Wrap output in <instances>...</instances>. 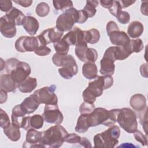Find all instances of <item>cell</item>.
Listing matches in <instances>:
<instances>
[{
    "label": "cell",
    "instance_id": "cell-1",
    "mask_svg": "<svg viewBox=\"0 0 148 148\" xmlns=\"http://www.w3.org/2000/svg\"><path fill=\"white\" fill-rule=\"evenodd\" d=\"M93 80L89 82L88 87L82 93L83 100L90 103H94L97 98L102 94L103 90L110 88L113 84L112 75L97 76Z\"/></svg>",
    "mask_w": 148,
    "mask_h": 148
},
{
    "label": "cell",
    "instance_id": "cell-2",
    "mask_svg": "<svg viewBox=\"0 0 148 148\" xmlns=\"http://www.w3.org/2000/svg\"><path fill=\"white\" fill-rule=\"evenodd\" d=\"M120 109H113L110 110L103 108H97L87 115L88 123L91 127H95L102 124L110 127L117 122V116Z\"/></svg>",
    "mask_w": 148,
    "mask_h": 148
},
{
    "label": "cell",
    "instance_id": "cell-3",
    "mask_svg": "<svg viewBox=\"0 0 148 148\" xmlns=\"http://www.w3.org/2000/svg\"><path fill=\"white\" fill-rule=\"evenodd\" d=\"M68 134L65 128L61 125L52 126L43 131L40 145L43 147H60L64 142V138Z\"/></svg>",
    "mask_w": 148,
    "mask_h": 148
},
{
    "label": "cell",
    "instance_id": "cell-4",
    "mask_svg": "<svg viewBox=\"0 0 148 148\" xmlns=\"http://www.w3.org/2000/svg\"><path fill=\"white\" fill-rule=\"evenodd\" d=\"M120 129L117 125L110 126L107 130L94 136V147L113 148L119 143Z\"/></svg>",
    "mask_w": 148,
    "mask_h": 148
},
{
    "label": "cell",
    "instance_id": "cell-5",
    "mask_svg": "<svg viewBox=\"0 0 148 148\" xmlns=\"http://www.w3.org/2000/svg\"><path fill=\"white\" fill-rule=\"evenodd\" d=\"M117 122L127 132L133 134L138 129L136 113L131 109H120L117 116Z\"/></svg>",
    "mask_w": 148,
    "mask_h": 148
},
{
    "label": "cell",
    "instance_id": "cell-6",
    "mask_svg": "<svg viewBox=\"0 0 148 148\" xmlns=\"http://www.w3.org/2000/svg\"><path fill=\"white\" fill-rule=\"evenodd\" d=\"M79 12L72 7L65 10L56 20V28L61 32L69 31L76 23L78 22Z\"/></svg>",
    "mask_w": 148,
    "mask_h": 148
},
{
    "label": "cell",
    "instance_id": "cell-7",
    "mask_svg": "<svg viewBox=\"0 0 148 148\" xmlns=\"http://www.w3.org/2000/svg\"><path fill=\"white\" fill-rule=\"evenodd\" d=\"M56 86L52 84L38 89L33 93L38 102L45 105H57L58 98L55 94Z\"/></svg>",
    "mask_w": 148,
    "mask_h": 148
},
{
    "label": "cell",
    "instance_id": "cell-8",
    "mask_svg": "<svg viewBox=\"0 0 148 148\" xmlns=\"http://www.w3.org/2000/svg\"><path fill=\"white\" fill-rule=\"evenodd\" d=\"M39 45V42L37 37L21 36L16 40L14 47L18 52L25 53L35 51Z\"/></svg>",
    "mask_w": 148,
    "mask_h": 148
},
{
    "label": "cell",
    "instance_id": "cell-9",
    "mask_svg": "<svg viewBox=\"0 0 148 148\" xmlns=\"http://www.w3.org/2000/svg\"><path fill=\"white\" fill-rule=\"evenodd\" d=\"M42 116L46 123L51 124H60L64 120L63 114L58 105H46Z\"/></svg>",
    "mask_w": 148,
    "mask_h": 148
},
{
    "label": "cell",
    "instance_id": "cell-10",
    "mask_svg": "<svg viewBox=\"0 0 148 148\" xmlns=\"http://www.w3.org/2000/svg\"><path fill=\"white\" fill-rule=\"evenodd\" d=\"M132 54L130 45L127 46H111L108 47L105 51L103 56L110 58L116 61V60H124L127 58Z\"/></svg>",
    "mask_w": 148,
    "mask_h": 148
},
{
    "label": "cell",
    "instance_id": "cell-11",
    "mask_svg": "<svg viewBox=\"0 0 148 148\" xmlns=\"http://www.w3.org/2000/svg\"><path fill=\"white\" fill-rule=\"evenodd\" d=\"M63 35V32L60 31L56 27L50 28L42 31L36 37L39 44L47 45L51 43H56L60 40Z\"/></svg>",
    "mask_w": 148,
    "mask_h": 148
},
{
    "label": "cell",
    "instance_id": "cell-12",
    "mask_svg": "<svg viewBox=\"0 0 148 148\" xmlns=\"http://www.w3.org/2000/svg\"><path fill=\"white\" fill-rule=\"evenodd\" d=\"M31 72L29 65L25 62L20 61L10 74L15 83L19 84L29 77Z\"/></svg>",
    "mask_w": 148,
    "mask_h": 148
},
{
    "label": "cell",
    "instance_id": "cell-13",
    "mask_svg": "<svg viewBox=\"0 0 148 148\" xmlns=\"http://www.w3.org/2000/svg\"><path fill=\"white\" fill-rule=\"evenodd\" d=\"M52 61L57 66L64 68L78 69L76 62L72 55L55 53L52 57Z\"/></svg>",
    "mask_w": 148,
    "mask_h": 148
},
{
    "label": "cell",
    "instance_id": "cell-14",
    "mask_svg": "<svg viewBox=\"0 0 148 148\" xmlns=\"http://www.w3.org/2000/svg\"><path fill=\"white\" fill-rule=\"evenodd\" d=\"M62 39L69 46H76L80 43H86L84 40V31H82L77 27H74L62 37Z\"/></svg>",
    "mask_w": 148,
    "mask_h": 148
},
{
    "label": "cell",
    "instance_id": "cell-15",
    "mask_svg": "<svg viewBox=\"0 0 148 148\" xmlns=\"http://www.w3.org/2000/svg\"><path fill=\"white\" fill-rule=\"evenodd\" d=\"M43 132L38 131L36 129H29L26 134V139L23 145V147H42L40 140L42 138Z\"/></svg>",
    "mask_w": 148,
    "mask_h": 148
},
{
    "label": "cell",
    "instance_id": "cell-16",
    "mask_svg": "<svg viewBox=\"0 0 148 148\" xmlns=\"http://www.w3.org/2000/svg\"><path fill=\"white\" fill-rule=\"evenodd\" d=\"M110 42L116 46H127L130 43V38L124 31H115L112 32L109 35Z\"/></svg>",
    "mask_w": 148,
    "mask_h": 148
},
{
    "label": "cell",
    "instance_id": "cell-17",
    "mask_svg": "<svg viewBox=\"0 0 148 148\" xmlns=\"http://www.w3.org/2000/svg\"><path fill=\"white\" fill-rule=\"evenodd\" d=\"M0 31L4 37L12 38L16 35L17 31L16 25L3 16L0 18Z\"/></svg>",
    "mask_w": 148,
    "mask_h": 148
},
{
    "label": "cell",
    "instance_id": "cell-18",
    "mask_svg": "<svg viewBox=\"0 0 148 148\" xmlns=\"http://www.w3.org/2000/svg\"><path fill=\"white\" fill-rule=\"evenodd\" d=\"M20 105L23 111L26 114H29L34 113L38 108L40 103L32 94L25 98Z\"/></svg>",
    "mask_w": 148,
    "mask_h": 148
},
{
    "label": "cell",
    "instance_id": "cell-19",
    "mask_svg": "<svg viewBox=\"0 0 148 148\" xmlns=\"http://www.w3.org/2000/svg\"><path fill=\"white\" fill-rule=\"evenodd\" d=\"M5 16L8 20L13 23L16 26L23 25L26 17L21 10L15 7H13L9 12L6 13Z\"/></svg>",
    "mask_w": 148,
    "mask_h": 148
},
{
    "label": "cell",
    "instance_id": "cell-20",
    "mask_svg": "<svg viewBox=\"0 0 148 148\" xmlns=\"http://www.w3.org/2000/svg\"><path fill=\"white\" fill-rule=\"evenodd\" d=\"M23 27L29 35L34 36L38 31L39 24L38 20L34 17L27 16L25 18Z\"/></svg>",
    "mask_w": 148,
    "mask_h": 148
},
{
    "label": "cell",
    "instance_id": "cell-21",
    "mask_svg": "<svg viewBox=\"0 0 148 148\" xmlns=\"http://www.w3.org/2000/svg\"><path fill=\"white\" fill-rule=\"evenodd\" d=\"M16 83L13 80L10 74H2L0 76L1 89L8 92H14L16 89Z\"/></svg>",
    "mask_w": 148,
    "mask_h": 148
},
{
    "label": "cell",
    "instance_id": "cell-22",
    "mask_svg": "<svg viewBox=\"0 0 148 148\" xmlns=\"http://www.w3.org/2000/svg\"><path fill=\"white\" fill-rule=\"evenodd\" d=\"M131 106L137 112L143 110L146 106V99L145 97L141 94H136L132 95L130 100Z\"/></svg>",
    "mask_w": 148,
    "mask_h": 148
},
{
    "label": "cell",
    "instance_id": "cell-23",
    "mask_svg": "<svg viewBox=\"0 0 148 148\" xmlns=\"http://www.w3.org/2000/svg\"><path fill=\"white\" fill-rule=\"evenodd\" d=\"M114 61L109 58L103 57L100 61V73L103 75H112L115 69Z\"/></svg>",
    "mask_w": 148,
    "mask_h": 148
},
{
    "label": "cell",
    "instance_id": "cell-24",
    "mask_svg": "<svg viewBox=\"0 0 148 148\" xmlns=\"http://www.w3.org/2000/svg\"><path fill=\"white\" fill-rule=\"evenodd\" d=\"M3 131L5 135L13 142H17L20 139V127L13 123L3 128Z\"/></svg>",
    "mask_w": 148,
    "mask_h": 148
},
{
    "label": "cell",
    "instance_id": "cell-25",
    "mask_svg": "<svg viewBox=\"0 0 148 148\" xmlns=\"http://www.w3.org/2000/svg\"><path fill=\"white\" fill-rule=\"evenodd\" d=\"M37 85L38 83L36 78L28 77L23 82L18 84L17 88L18 90L23 93H28L34 90Z\"/></svg>",
    "mask_w": 148,
    "mask_h": 148
},
{
    "label": "cell",
    "instance_id": "cell-26",
    "mask_svg": "<svg viewBox=\"0 0 148 148\" xmlns=\"http://www.w3.org/2000/svg\"><path fill=\"white\" fill-rule=\"evenodd\" d=\"M144 27L142 23L139 21H134L129 24L127 29V34L129 37L135 39L141 36Z\"/></svg>",
    "mask_w": 148,
    "mask_h": 148
},
{
    "label": "cell",
    "instance_id": "cell-27",
    "mask_svg": "<svg viewBox=\"0 0 148 148\" xmlns=\"http://www.w3.org/2000/svg\"><path fill=\"white\" fill-rule=\"evenodd\" d=\"M98 69L95 63L86 62L82 66V74L84 77L93 80L98 76Z\"/></svg>",
    "mask_w": 148,
    "mask_h": 148
},
{
    "label": "cell",
    "instance_id": "cell-28",
    "mask_svg": "<svg viewBox=\"0 0 148 148\" xmlns=\"http://www.w3.org/2000/svg\"><path fill=\"white\" fill-rule=\"evenodd\" d=\"M25 114H26L21 109L20 105H16L12 109L11 115L12 123L21 128L23 119L25 116Z\"/></svg>",
    "mask_w": 148,
    "mask_h": 148
},
{
    "label": "cell",
    "instance_id": "cell-29",
    "mask_svg": "<svg viewBox=\"0 0 148 148\" xmlns=\"http://www.w3.org/2000/svg\"><path fill=\"white\" fill-rule=\"evenodd\" d=\"M88 114H80V116L77 119L76 125L75 127V131L79 133L86 132L90 126L88 123L87 120Z\"/></svg>",
    "mask_w": 148,
    "mask_h": 148
},
{
    "label": "cell",
    "instance_id": "cell-30",
    "mask_svg": "<svg viewBox=\"0 0 148 148\" xmlns=\"http://www.w3.org/2000/svg\"><path fill=\"white\" fill-rule=\"evenodd\" d=\"M84 39L87 43L95 44L100 39V33L95 28H92L88 31H84Z\"/></svg>",
    "mask_w": 148,
    "mask_h": 148
},
{
    "label": "cell",
    "instance_id": "cell-31",
    "mask_svg": "<svg viewBox=\"0 0 148 148\" xmlns=\"http://www.w3.org/2000/svg\"><path fill=\"white\" fill-rule=\"evenodd\" d=\"M99 2L98 1H87L86 4L83 10L86 13L88 18L92 17L95 16L97 9L96 7L98 6Z\"/></svg>",
    "mask_w": 148,
    "mask_h": 148
},
{
    "label": "cell",
    "instance_id": "cell-32",
    "mask_svg": "<svg viewBox=\"0 0 148 148\" xmlns=\"http://www.w3.org/2000/svg\"><path fill=\"white\" fill-rule=\"evenodd\" d=\"M44 119L42 116L40 114H34L30 117L29 119V127L30 128L40 129L43 127Z\"/></svg>",
    "mask_w": 148,
    "mask_h": 148
},
{
    "label": "cell",
    "instance_id": "cell-33",
    "mask_svg": "<svg viewBox=\"0 0 148 148\" xmlns=\"http://www.w3.org/2000/svg\"><path fill=\"white\" fill-rule=\"evenodd\" d=\"M53 46L56 53H57L67 54L69 50V46L62 38L58 42L54 43Z\"/></svg>",
    "mask_w": 148,
    "mask_h": 148
},
{
    "label": "cell",
    "instance_id": "cell-34",
    "mask_svg": "<svg viewBox=\"0 0 148 148\" xmlns=\"http://www.w3.org/2000/svg\"><path fill=\"white\" fill-rule=\"evenodd\" d=\"M98 58V53L97 50L93 48H87L84 57V62H93L94 63Z\"/></svg>",
    "mask_w": 148,
    "mask_h": 148
},
{
    "label": "cell",
    "instance_id": "cell-35",
    "mask_svg": "<svg viewBox=\"0 0 148 148\" xmlns=\"http://www.w3.org/2000/svg\"><path fill=\"white\" fill-rule=\"evenodd\" d=\"M54 8L57 10H66L73 6L71 1H53Z\"/></svg>",
    "mask_w": 148,
    "mask_h": 148
},
{
    "label": "cell",
    "instance_id": "cell-36",
    "mask_svg": "<svg viewBox=\"0 0 148 148\" xmlns=\"http://www.w3.org/2000/svg\"><path fill=\"white\" fill-rule=\"evenodd\" d=\"M35 12L39 17H45L50 12V7L49 5L44 2L38 3L36 7Z\"/></svg>",
    "mask_w": 148,
    "mask_h": 148
},
{
    "label": "cell",
    "instance_id": "cell-37",
    "mask_svg": "<svg viewBox=\"0 0 148 148\" xmlns=\"http://www.w3.org/2000/svg\"><path fill=\"white\" fill-rule=\"evenodd\" d=\"M58 71L60 75L63 78L65 79H71L77 74L78 69L60 68L58 69Z\"/></svg>",
    "mask_w": 148,
    "mask_h": 148
},
{
    "label": "cell",
    "instance_id": "cell-38",
    "mask_svg": "<svg viewBox=\"0 0 148 148\" xmlns=\"http://www.w3.org/2000/svg\"><path fill=\"white\" fill-rule=\"evenodd\" d=\"M87 48V43L85 42L80 43L75 46V54L82 62H84V56Z\"/></svg>",
    "mask_w": 148,
    "mask_h": 148
},
{
    "label": "cell",
    "instance_id": "cell-39",
    "mask_svg": "<svg viewBox=\"0 0 148 148\" xmlns=\"http://www.w3.org/2000/svg\"><path fill=\"white\" fill-rule=\"evenodd\" d=\"M130 48L132 53H139L144 48L143 41L140 39H132L130 40Z\"/></svg>",
    "mask_w": 148,
    "mask_h": 148
},
{
    "label": "cell",
    "instance_id": "cell-40",
    "mask_svg": "<svg viewBox=\"0 0 148 148\" xmlns=\"http://www.w3.org/2000/svg\"><path fill=\"white\" fill-rule=\"evenodd\" d=\"M95 108L94 103L84 101L80 106L79 112L80 114H90Z\"/></svg>",
    "mask_w": 148,
    "mask_h": 148
},
{
    "label": "cell",
    "instance_id": "cell-41",
    "mask_svg": "<svg viewBox=\"0 0 148 148\" xmlns=\"http://www.w3.org/2000/svg\"><path fill=\"white\" fill-rule=\"evenodd\" d=\"M108 10L113 16L117 17L122 11V8L119 1H113L111 6Z\"/></svg>",
    "mask_w": 148,
    "mask_h": 148
},
{
    "label": "cell",
    "instance_id": "cell-42",
    "mask_svg": "<svg viewBox=\"0 0 148 148\" xmlns=\"http://www.w3.org/2000/svg\"><path fill=\"white\" fill-rule=\"evenodd\" d=\"M20 61L15 58H11L8 59L5 62V69L7 73L10 74V72L14 69L17 64Z\"/></svg>",
    "mask_w": 148,
    "mask_h": 148
},
{
    "label": "cell",
    "instance_id": "cell-43",
    "mask_svg": "<svg viewBox=\"0 0 148 148\" xmlns=\"http://www.w3.org/2000/svg\"><path fill=\"white\" fill-rule=\"evenodd\" d=\"M147 107L146 106L143 110L139 112V121L140 123L142 125L143 128L145 130L146 134H147Z\"/></svg>",
    "mask_w": 148,
    "mask_h": 148
},
{
    "label": "cell",
    "instance_id": "cell-44",
    "mask_svg": "<svg viewBox=\"0 0 148 148\" xmlns=\"http://www.w3.org/2000/svg\"><path fill=\"white\" fill-rule=\"evenodd\" d=\"M81 138L79 135L75 134H68L65 138H64V142L71 143V144H76V143H80V142L81 140Z\"/></svg>",
    "mask_w": 148,
    "mask_h": 148
},
{
    "label": "cell",
    "instance_id": "cell-45",
    "mask_svg": "<svg viewBox=\"0 0 148 148\" xmlns=\"http://www.w3.org/2000/svg\"><path fill=\"white\" fill-rule=\"evenodd\" d=\"M34 53L39 56H46L51 53V49L46 45L39 44V46L35 50Z\"/></svg>",
    "mask_w": 148,
    "mask_h": 148
},
{
    "label": "cell",
    "instance_id": "cell-46",
    "mask_svg": "<svg viewBox=\"0 0 148 148\" xmlns=\"http://www.w3.org/2000/svg\"><path fill=\"white\" fill-rule=\"evenodd\" d=\"M134 136L135 138V139L140 142L142 146H146L147 144V134L146 135H143L142 132H141L140 131L136 130L134 133Z\"/></svg>",
    "mask_w": 148,
    "mask_h": 148
},
{
    "label": "cell",
    "instance_id": "cell-47",
    "mask_svg": "<svg viewBox=\"0 0 148 148\" xmlns=\"http://www.w3.org/2000/svg\"><path fill=\"white\" fill-rule=\"evenodd\" d=\"M0 126L1 128H4L10 124L9 116L3 109H1L0 111Z\"/></svg>",
    "mask_w": 148,
    "mask_h": 148
},
{
    "label": "cell",
    "instance_id": "cell-48",
    "mask_svg": "<svg viewBox=\"0 0 148 148\" xmlns=\"http://www.w3.org/2000/svg\"><path fill=\"white\" fill-rule=\"evenodd\" d=\"M116 18H117L119 22L122 24H127L130 21V15L126 11L122 10Z\"/></svg>",
    "mask_w": 148,
    "mask_h": 148
},
{
    "label": "cell",
    "instance_id": "cell-49",
    "mask_svg": "<svg viewBox=\"0 0 148 148\" xmlns=\"http://www.w3.org/2000/svg\"><path fill=\"white\" fill-rule=\"evenodd\" d=\"M12 2L9 0L0 1V9L1 11L8 13L12 9Z\"/></svg>",
    "mask_w": 148,
    "mask_h": 148
},
{
    "label": "cell",
    "instance_id": "cell-50",
    "mask_svg": "<svg viewBox=\"0 0 148 148\" xmlns=\"http://www.w3.org/2000/svg\"><path fill=\"white\" fill-rule=\"evenodd\" d=\"M119 30V27L117 24L113 21H109L106 25V32L109 36L112 32Z\"/></svg>",
    "mask_w": 148,
    "mask_h": 148
},
{
    "label": "cell",
    "instance_id": "cell-51",
    "mask_svg": "<svg viewBox=\"0 0 148 148\" xmlns=\"http://www.w3.org/2000/svg\"><path fill=\"white\" fill-rule=\"evenodd\" d=\"M78 12H79V20H78L77 23H79V24L84 23L88 18L87 15L83 10V9L79 10H78Z\"/></svg>",
    "mask_w": 148,
    "mask_h": 148
},
{
    "label": "cell",
    "instance_id": "cell-52",
    "mask_svg": "<svg viewBox=\"0 0 148 148\" xmlns=\"http://www.w3.org/2000/svg\"><path fill=\"white\" fill-rule=\"evenodd\" d=\"M14 2L20 5V6L24 7V8H27L31 5L33 1L31 0H17V1H14Z\"/></svg>",
    "mask_w": 148,
    "mask_h": 148
},
{
    "label": "cell",
    "instance_id": "cell-53",
    "mask_svg": "<svg viewBox=\"0 0 148 148\" xmlns=\"http://www.w3.org/2000/svg\"><path fill=\"white\" fill-rule=\"evenodd\" d=\"M140 72L141 75L146 78L147 77V63L142 64L140 66Z\"/></svg>",
    "mask_w": 148,
    "mask_h": 148
},
{
    "label": "cell",
    "instance_id": "cell-54",
    "mask_svg": "<svg viewBox=\"0 0 148 148\" xmlns=\"http://www.w3.org/2000/svg\"><path fill=\"white\" fill-rule=\"evenodd\" d=\"M83 147H91V145L90 142L85 137H82L81 138V140L80 142V143Z\"/></svg>",
    "mask_w": 148,
    "mask_h": 148
},
{
    "label": "cell",
    "instance_id": "cell-55",
    "mask_svg": "<svg viewBox=\"0 0 148 148\" xmlns=\"http://www.w3.org/2000/svg\"><path fill=\"white\" fill-rule=\"evenodd\" d=\"M121 8H126L131 5H132V4H134L135 2V1H123L121 0L120 1H119Z\"/></svg>",
    "mask_w": 148,
    "mask_h": 148
},
{
    "label": "cell",
    "instance_id": "cell-56",
    "mask_svg": "<svg viewBox=\"0 0 148 148\" xmlns=\"http://www.w3.org/2000/svg\"><path fill=\"white\" fill-rule=\"evenodd\" d=\"M147 1H142V5L140 6V11L142 14L147 16Z\"/></svg>",
    "mask_w": 148,
    "mask_h": 148
},
{
    "label": "cell",
    "instance_id": "cell-57",
    "mask_svg": "<svg viewBox=\"0 0 148 148\" xmlns=\"http://www.w3.org/2000/svg\"><path fill=\"white\" fill-rule=\"evenodd\" d=\"M113 1H110V0H101L99 1V2L101 3V5L103 8H106L108 9L111 6L113 3Z\"/></svg>",
    "mask_w": 148,
    "mask_h": 148
},
{
    "label": "cell",
    "instance_id": "cell-58",
    "mask_svg": "<svg viewBox=\"0 0 148 148\" xmlns=\"http://www.w3.org/2000/svg\"><path fill=\"white\" fill-rule=\"evenodd\" d=\"M0 92H1V98H0V103L2 104L4 102H5L7 100V97H8V95H7V92L1 89L0 90Z\"/></svg>",
    "mask_w": 148,
    "mask_h": 148
},
{
    "label": "cell",
    "instance_id": "cell-59",
    "mask_svg": "<svg viewBox=\"0 0 148 148\" xmlns=\"http://www.w3.org/2000/svg\"><path fill=\"white\" fill-rule=\"evenodd\" d=\"M5 68V62L3 60L2 58H1V71Z\"/></svg>",
    "mask_w": 148,
    "mask_h": 148
}]
</instances>
